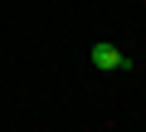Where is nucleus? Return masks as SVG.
I'll return each mask as SVG.
<instances>
[{
	"label": "nucleus",
	"instance_id": "f257e3e1",
	"mask_svg": "<svg viewBox=\"0 0 146 132\" xmlns=\"http://www.w3.org/2000/svg\"><path fill=\"white\" fill-rule=\"evenodd\" d=\"M88 59H93V69H102V74H127V69H131V59H127L117 44H107V39H98V44L88 49Z\"/></svg>",
	"mask_w": 146,
	"mask_h": 132
}]
</instances>
